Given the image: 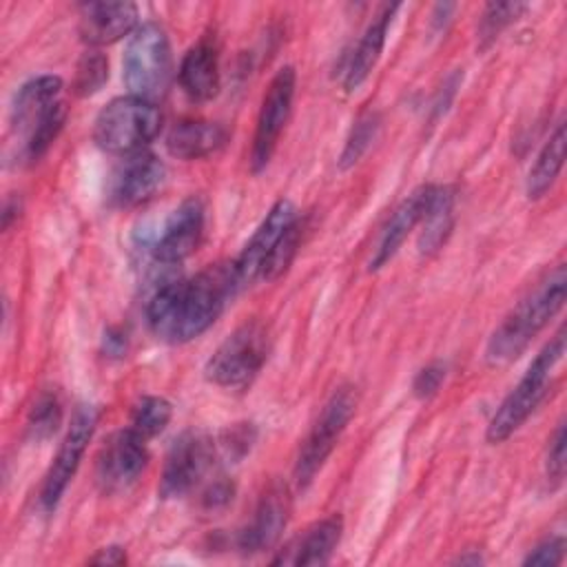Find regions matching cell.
Here are the masks:
<instances>
[{
  "instance_id": "obj_27",
  "label": "cell",
  "mask_w": 567,
  "mask_h": 567,
  "mask_svg": "<svg viewBox=\"0 0 567 567\" xmlns=\"http://www.w3.org/2000/svg\"><path fill=\"white\" fill-rule=\"evenodd\" d=\"M379 126H381V122H379L377 113H365V115H361L354 122V126H352V131H350V135L346 140V146H343V151L339 155V166L343 171L354 166L363 157V153L374 142V137L379 133Z\"/></svg>"
},
{
  "instance_id": "obj_22",
  "label": "cell",
  "mask_w": 567,
  "mask_h": 567,
  "mask_svg": "<svg viewBox=\"0 0 567 567\" xmlns=\"http://www.w3.org/2000/svg\"><path fill=\"white\" fill-rule=\"evenodd\" d=\"M226 142L221 124L206 120H184L175 124L166 135V148L179 159H199L219 151Z\"/></svg>"
},
{
  "instance_id": "obj_1",
  "label": "cell",
  "mask_w": 567,
  "mask_h": 567,
  "mask_svg": "<svg viewBox=\"0 0 567 567\" xmlns=\"http://www.w3.org/2000/svg\"><path fill=\"white\" fill-rule=\"evenodd\" d=\"M239 286L233 264H215L190 279L168 281L148 301V328L166 343L193 341L215 323Z\"/></svg>"
},
{
  "instance_id": "obj_5",
  "label": "cell",
  "mask_w": 567,
  "mask_h": 567,
  "mask_svg": "<svg viewBox=\"0 0 567 567\" xmlns=\"http://www.w3.org/2000/svg\"><path fill=\"white\" fill-rule=\"evenodd\" d=\"M162 113L155 102L124 95L111 100L95 117V144L115 155H131L144 151L146 144L159 133Z\"/></svg>"
},
{
  "instance_id": "obj_3",
  "label": "cell",
  "mask_w": 567,
  "mask_h": 567,
  "mask_svg": "<svg viewBox=\"0 0 567 567\" xmlns=\"http://www.w3.org/2000/svg\"><path fill=\"white\" fill-rule=\"evenodd\" d=\"M565 295H567V277H565V268L558 266L494 330L485 350L487 361L494 365H501L520 357L525 348L532 343V339L563 308Z\"/></svg>"
},
{
  "instance_id": "obj_15",
  "label": "cell",
  "mask_w": 567,
  "mask_h": 567,
  "mask_svg": "<svg viewBox=\"0 0 567 567\" xmlns=\"http://www.w3.org/2000/svg\"><path fill=\"white\" fill-rule=\"evenodd\" d=\"M204 235V206L197 197L184 199L166 219L153 241V257L159 264H179L193 255Z\"/></svg>"
},
{
  "instance_id": "obj_12",
  "label": "cell",
  "mask_w": 567,
  "mask_h": 567,
  "mask_svg": "<svg viewBox=\"0 0 567 567\" xmlns=\"http://www.w3.org/2000/svg\"><path fill=\"white\" fill-rule=\"evenodd\" d=\"M148 465L146 441L131 427L115 432L97 454L95 481L102 492H124L137 483Z\"/></svg>"
},
{
  "instance_id": "obj_21",
  "label": "cell",
  "mask_w": 567,
  "mask_h": 567,
  "mask_svg": "<svg viewBox=\"0 0 567 567\" xmlns=\"http://www.w3.org/2000/svg\"><path fill=\"white\" fill-rule=\"evenodd\" d=\"M399 4H388L383 7L377 18L368 24V29L363 31L361 40L357 42L350 60H348V66L343 71V89L346 91H354L357 86H361L368 75L372 73V69L377 66L379 58H381V51L385 47V38H388V29H390V22L396 13Z\"/></svg>"
},
{
  "instance_id": "obj_17",
  "label": "cell",
  "mask_w": 567,
  "mask_h": 567,
  "mask_svg": "<svg viewBox=\"0 0 567 567\" xmlns=\"http://www.w3.org/2000/svg\"><path fill=\"white\" fill-rule=\"evenodd\" d=\"M288 509L290 505H288L286 489L279 485L268 487L259 498L250 523L237 536L239 549L246 554H257L268 549L284 532L288 520Z\"/></svg>"
},
{
  "instance_id": "obj_31",
  "label": "cell",
  "mask_w": 567,
  "mask_h": 567,
  "mask_svg": "<svg viewBox=\"0 0 567 567\" xmlns=\"http://www.w3.org/2000/svg\"><path fill=\"white\" fill-rule=\"evenodd\" d=\"M443 379H445V365H443V363L434 361V363L421 368V370L416 372L414 381H412V392H414V396H416V399H430V396H434V394L439 392Z\"/></svg>"
},
{
  "instance_id": "obj_7",
  "label": "cell",
  "mask_w": 567,
  "mask_h": 567,
  "mask_svg": "<svg viewBox=\"0 0 567 567\" xmlns=\"http://www.w3.org/2000/svg\"><path fill=\"white\" fill-rule=\"evenodd\" d=\"M268 357V332L259 321L235 328L206 363V379L219 388L241 390L252 383Z\"/></svg>"
},
{
  "instance_id": "obj_23",
  "label": "cell",
  "mask_w": 567,
  "mask_h": 567,
  "mask_svg": "<svg viewBox=\"0 0 567 567\" xmlns=\"http://www.w3.org/2000/svg\"><path fill=\"white\" fill-rule=\"evenodd\" d=\"M452 228H454V190L450 186H434L421 219L419 252L427 257L441 250Z\"/></svg>"
},
{
  "instance_id": "obj_36",
  "label": "cell",
  "mask_w": 567,
  "mask_h": 567,
  "mask_svg": "<svg viewBox=\"0 0 567 567\" xmlns=\"http://www.w3.org/2000/svg\"><path fill=\"white\" fill-rule=\"evenodd\" d=\"M104 348H106L109 354H115V357L124 354V350H126V339H124V334L111 330V332L106 334V339H104Z\"/></svg>"
},
{
  "instance_id": "obj_30",
  "label": "cell",
  "mask_w": 567,
  "mask_h": 567,
  "mask_svg": "<svg viewBox=\"0 0 567 567\" xmlns=\"http://www.w3.org/2000/svg\"><path fill=\"white\" fill-rule=\"evenodd\" d=\"M299 237H301L299 221H295V224L288 228V233L281 237V241H279V246L275 248V252L270 255V259H268V264H266V268H264L261 279L272 281V279H277L279 275H284V270L290 266V261H292V257H295V252H297Z\"/></svg>"
},
{
  "instance_id": "obj_37",
  "label": "cell",
  "mask_w": 567,
  "mask_h": 567,
  "mask_svg": "<svg viewBox=\"0 0 567 567\" xmlns=\"http://www.w3.org/2000/svg\"><path fill=\"white\" fill-rule=\"evenodd\" d=\"M18 210H20V206H18L16 199H9V202L4 204V213H2V226H4V228L11 226V219L18 217Z\"/></svg>"
},
{
  "instance_id": "obj_18",
  "label": "cell",
  "mask_w": 567,
  "mask_h": 567,
  "mask_svg": "<svg viewBox=\"0 0 567 567\" xmlns=\"http://www.w3.org/2000/svg\"><path fill=\"white\" fill-rule=\"evenodd\" d=\"M434 184H423L419 188H414L392 213V217L388 219L381 239L377 244L374 257L370 259V270H379L383 268L403 246V241L408 239V235L421 224L423 213L427 208V202L432 197Z\"/></svg>"
},
{
  "instance_id": "obj_19",
  "label": "cell",
  "mask_w": 567,
  "mask_h": 567,
  "mask_svg": "<svg viewBox=\"0 0 567 567\" xmlns=\"http://www.w3.org/2000/svg\"><path fill=\"white\" fill-rule=\"evenodd\" d=\"M343 520L339 516H328L310 525L301 536L290 540L272 565H323L330 560L334 547L341 540Z\"/></svg>"
},
{
  "instance_id": "obj_25",
  "label": "cell",
  "mask_w": 567,
  "mask_h": 567,
  "mask_svg": "<svg viewBox=\"0 0 567 567\" xmlns=\"http://www.w3.org/2000/svg\"><path fill=\"white\" fill-rule=\"evenodd\" d=\"M173 408L162 396H142L131 414V430L144 441L157 436L171 421Z\"/></svg>"
},
{
  "instance_id": "obj_38",
  "label": "cell",
  "mask_w": 567,
  "mask_h": 567,
  "mask_svg": "<svg viewBox=\"0 0 567 567\" xmlns=\"http://www.w3.org/2000/svg\"><path fill=\"white\" fill-rule=\"evenodd\" d=\"M456 563H461V565H465V563H472V565H478V563H483V558L478 556V554H474V556H461Z\"/></svg>"
},
{
  "instance_id": "obj_14",
  "label": "cell",
  "mask_w": 567,
  "mask_h": 567,
  "mask_svg": "<svg viewBox=\"0 0 567 567\" xmlns=\"http://www.w3.org/2000/svg\"><path fill=\"white\" fill-rule=\"evenodd\" d=\"M166 168L148 151L124 155L109 182V197L115 206L133 208L146 204L164 184Z\"/></svg>"
},
{
  "instance_id": "obj_6",
  "label": "cell",
  "mask_w": 567,
  "mask_h": 567,
  "mask_svg": "<svg viewBox=\"0 0 567 567\" xmlns=\"http://www.w3.org/2000/svg\"><path fill=\"white\" fill-rule=\"evenodd\" d=\"M173 60L166 31L155 22L140 24L124 47L122 78L128 95L153 102L159 97L171 80Z\"/></svg>"
},
{
  "instance_id": "obj_13",
  "label": "cell",
  "mask_w": 567,
  "mask_h": 567,
  "mask_svg": "<svg viewBox=\"0 0 567 567\" xmlns=\"http://www.w3.org/2000/svg\"><path fill=\"white\" fill-rule=\"evenodd\" d=\"M299 221V213L290 199H279L272 204L259 228L252 233L248 244L241 248L237 259L233 261L235 275L239 284H250L255 279H261L264 268L279 246L281 237L288 233V228Z\"/></svg>"
},
{
  "instance_id": "obj_33",
  "label": "cell",
  "mask_w": 567,
  "mask_h": 567,
  "mask_svg": "<svg viewBox=\"0 0 567 567\" xmlns=\"http://www.w3.org/2000/svg\"><path fill=\"white\" fill-rule=\"evenodd\" d=\"M565 554V540L560 536L547 538L540 545L534 547V551H529V556L525 558V565H540V567H554L563 560Z\"/></svg>"
},
{
  "instance_id": "obj_10",
  "label": "cell",
  "mask_w": 567,
  "mask_h": 567,
  "mask_svg": "<svg viewBox=\"0 0 567 567\" xmlns=\"http://www.w3.org/2000/svg\"><path fill=\"white\" fill-rule=\"evenodd\" d=\"M295 86H297L295 69L281 66L266 89V95L261 100V109L257 115L252 151H250V164H252L255 173H259L268 166V162L277 148L281 131L292 111Z\"/></svg>"
},
{
  "instance_id": "obj_8",
  "label": "cell",
  "mask_w": 567,
  "mask_h": 567,
  "mask_svg": "<svg viewBox=\"0 0 567 567\" xmlns=\"http://www.w3.org/2000/svg\"><path fill=\"white\" fill-rule=\"evenodd\" d=\"M357 410V394L352 388L343 385L332 392V396L326 401L319 419L310 427L306 441L299 447L297 463H295V483L299 489H306L317 472L323 467L326 458L334 450L341 432L346 430L348 421L352 419Z\"/></svg>"
},
{
  "instance_id": "obj_34",
  "label": "cell",
  "mask_w": 567,
  "mask_h": 567,
  "mask_svg": "<svg viewBox=\"0 0 567 567\" xmlns=\"http://www.w3.org/2000/svg\"><path fill=\"white\" fill-rule=\"evenodd\" d=\"M233 483H228L224 476H219L217 481H213L208 487H206V492H204V496H202V505H204V509H210V512H215V509H221V507H226L230 501H233Z\"/></svg>"
},
{
  "instance_id": "obj_2",
  "label": "cell",
  "mask_w": 567,
  "mask_h": 567,
  "mask_svg": "<svg viewBox=\"0 0 567 567\" xmlns=\"http://www.w3.org/2000/svg\"><path fill=\"white\" fill-rule=\"evenodd\" d=\"M66 106L62 102V80L38 75L24 82L11 104V126L20 140L24 162L40 159L64 126Z\"/></svg>"
},
{
  "instance_id": "obj_11",
  "label": "cell",
  "mask_w": 567,
  "mask_h": 567,
  "mask_svg": "<svg viewBox=\"0 0 567 567\" xmlns=\"http://www.w3.org/2000/svg\"><path fill=\"white\" fill-rule=\"evenodd\" d=\"M215 447L204 434H182L166 454L162 470L159 494L162 498H182L193 492L213 467Z\"/></svg>"
},
{
  "instance_id": "obj_9",
  "label": "cell",
  "mask_w": 567,
  "mask_h": 567,
  "mask_svg": "<svg viewBox=\"0 0 567 567\" xmlns=\"http://www.w3.org/2000/svg\"><path fill=\"white\" fill-rule=\"evenodd\" d=\"M95 425H97V408L91 403H80L73 410L69 430L60 443V450H58V454L44 476L42 489H40V505L47 512H53L58 507V503H60L69 481L73 478V474L82 461V454L95 432Z\"/></svg>"
},
{
  "instance_id": "obj_29",
  "label": "cell",
  "mask_w": 567,
  "mask_h": 567,
  "mask_svg": "<svg viewBox=\"0 0 567 567\" xmlns=\"http://www.w3.org/2000/svg\"><path fill=\"white\" fill-rule=\"evenodd\" d=\"M527 9V4L523 2H492L485 7L483 16H481V27H478V40L481 47H487L494 38H498V33L509 27L516 18H520V13Z\"/></svg>"
},
{
  "instance_id": "obj_26",
  "label": "cell",
  "mask_w": 567,
  "mask_h": 567,
  "mask_svg": "<svg viewBox=\"0 0 567 567\" xmlns=\"http://www.w3.org/2000/svg\"><path fill=\"white\" fill-rule=\"evenodd\" d=\"M62 421V403L58 399L55 392H44L38 396V401L33 403L31 412H29V436L33 441H44L51 434H55L58 425Z\"/></svg>"
},
{
  "instance_id": "obj_24",
  "label": "cell",
  "mask_w": 567,
  "mask_h": 567,
  "mask_svg": "<svg viewBox=\"0 0 567 567\" xmlns=\"http://www.w3.org/2000/svg\"><path fill=\"white\" fill-rule=\"evenodd\" d=\"M563 159H565V122H558L527 173L525 188L529 199L543 197L554 186L563 168Z\"/></svg>"
},
{
  "instance_id": "obj_4",
  "label": "cell",
  "mask_w": 567,
  "mask_h": 567,
  "mask_svg": "<svg viewBox=\"0 0 567 567\" xmlns=\"http://www.w3.org/2000/svg\"><path fill=\"white\" fill-rule=\"evenodd\" d=\"M563 352H565V330L560 328L554 334V339L536 354V359L529 363V368L525 370L516 388L503 399V403L494 412L485 434L489 443H503L529 419V414L545 399L549 374L560 361Z\"/></svg>"
},
{
  "instance_id": "obj_28",
  "label": "cell",
  "mask_w": 567,
  "mask_h": 567,
  "mask_svg": "<svg viewBox=\"0 0 567 567\" xmlns=\"http://www.w3.org/2000/svg\"><path fill=\"white\" fill-rule=\"evenodd\" d=\"M109 80V62L100 51H86L75 69L73 78V91L80 97L97 93L104 82Z\"/></svg>"
},
{
  "instance_id": "obj_20",
  "label": "cell",
  "mask_w": 567,
  "mask_h": 567,
  "mask_svg": "<svg viewBox=\"0 0 567 567\" xmlns=\"http://www.w3.org/2000/svg\"><path fill=\"white\" fill-rule=\"evenodd\" d=\"M179 84L193 102H208L219 91V55L210 40L193 44L179 64Z\"/></svg>"
},
{
  "instance_id": "obj_32",
  "label": "cell",
  "mask_w": 567,
  "mask_h": 567,
  "mask_svg": "<svg viewBox=\"0 0 567 567\" xmlns=\"http://www.w3.org/2000/svg\"><path fill=\"white\" fill-rule=\"evenodd\" d=\"M565 443H567V434H565V423H560L551 436L549 450H547V478L558 485L565 476Z\"/></svg>"
},
{
  "instance_id": "obj_16",
  "label": "cell",
  "mask_w": 567,
  "mask_h": 567,
  "mask_svg": "<svg viewBox=\"0 0 567 567\" xmlns=\"http://www.w3.org/2000/svg\"><path fill=\"white\" fill-rule=\"evenodd\" d=\"M137 29V7L133 2H86L80 7L82 40L102 47Z\"/></svg>"
},
{
  "instance_id": "obj_35",
  "label": "cell",
  "mask_w": 567,
  "mask_h": 567,
  "mask_svg": "<svg viewBox=\"0 0 567 567\" xmlns=\"http://www.w3.org/2000/svg\"><path fill=\"white\" fill-rule=\"evenodd\" d=\"M89 563L93 565H124L126 563V554L122 547H104L100 549L93 558H89Z\"/></svg>"
}]
</instances>
